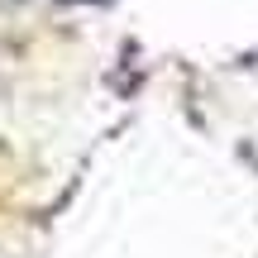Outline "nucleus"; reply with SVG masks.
I'll return each instance as SVG.
<instances>
[]
</instances>
